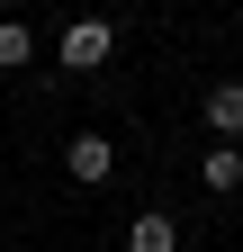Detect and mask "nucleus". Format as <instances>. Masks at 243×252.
<instances>
[{
  "label": "nucleus",
  "instance_id": "20e7f679",
  "mask_svg": "<svg viewBox=\"0 0 243 252\" xmlns=\"http://www.w3.org/2000/svg\"><path fill=\"white\" fill-rule=\"evenodd\" d=\"M126 252H180V225L162 207H135V225H126Z\"/></svg>",
  "mask_w": 243,
  "mask_h": 252
},
{
  "label": "nucleus",
  "instance_id": "423d86ee",
  "mask_svg": "<svg viewBox=\"0 0 243 252\" xmlns=\"http://www.w3.org/2000/svg\"><path fill=\"white\" fill-rule=\"evenodd\" d=\"M36 63V27L27 18H0V72H27Z\"/></svg>",
  "mask_w": 243,
  "mask_h": 252
},
{
  "label": "nucleus",
  "instance_id": "39448f33",
  "mask_svg": "<svg viewBox=\"0 0 243 252\" xmlns=\"http://www.w3.org/2000/svg\"><path fill=\"white\" fill-rule=\"evenodd\" d=\"M198 180L216 189V198H225V189H243V144H207V162H198Z\"/></svg>",
  "mask_w": 243,
  "mask_h": 252
},
{
  "label": "nucleus",
  "instance_id": "7ed1b4c3",
  "mask_svg": "<svg viewBox=\"0 0 243 252\" xmlns=\"http://www.w3.org/2000/svg\"><path fill=\"white\" fill-rule=\"evenodd\" d=\"M207 135H216V144H243V81H216V90H207Z\"/></svg>",
  "mask_w": 243,
  "mask_h": 252
},
{
  "label": "nucleus",
  "instance_id": "f03ea898",
  "mask_svg": "<svg viewBox=\"0 0 243 252\" xmlns=\"http://www.w3.org/2000/svg\"><path fill=\"white\" fill-rule=\"evenodd\" d=\"M63 171H72V189L117 180V144H108V135H72V144H63Z\"/></svg>",
  "mask_w": 243,
  "mask_h": 252
},
{
  "label": "nucleus",
  "instance_id": "f257e3e1",
  "mask_svg": "<svg viewBox=\"0 0 243 252\" xmlns=\"http://www.w3.org/2000/svg\"><path fill=\"white\" fill-rule=\"evenodd\" d=\"M54 54H63V72H99V63L117 54V27H108V18H63Z\"/></svg>",
  "mask_w": 243,
  "mask_h": 252
}]
</instances>
